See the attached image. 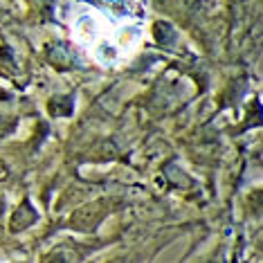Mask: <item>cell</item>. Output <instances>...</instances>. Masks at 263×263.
Segmentation results:
<instances>
[{
	"instance_id": "6da1fadb",
	"label": "cell",
	"mask_w": 263,
	"mask_h": 263,
	"mask_svg": "<svg viewBox=\"0 0 263 263\" xmlns=\"http://www.w3.org/2000/svg\"><path fill=\"white\" fill-rule=\"evenodd\" d=\"M115 23L104 11L90 7V5H72L70 14V32L74 43L86 47L101 65H115L122 61L112 36H115Z\"/></svg>"
}]
</instances>
